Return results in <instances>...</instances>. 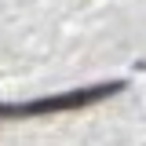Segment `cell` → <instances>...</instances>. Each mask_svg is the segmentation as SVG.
Wrapping results in <instances>:
<instances>
[{"label":"cell","instance_id":"obj_1","mask_svg":"<svg viewBox=\"0 0 146 146\" xmlns=\"http://www.w3.org/2000/svg\"><path fill=\"white\" fill-rule=\"evenodd\" d=\"M128 84L124 80H102V84H88V88L58 91V95H44V99H29V102H0V121H22V117H48V113H66V110H84L95 106L102 99L121 95Z\"/></svg>","mask_w":146,"mask_h":146},{"label":"cell","instance_id":"obj_2","mask_svg":"<svg viewBox=\"0 0 146 146\" xmlns=\"http://www.w3.org/2000/svg\"><path fill=\"white\" fill-rule=\"evenodd\" d=\"M135 70H146V58H143V62H139V66H135Z\"/></svg>","mask_w":146,"mask_h":146}]
</instances>
